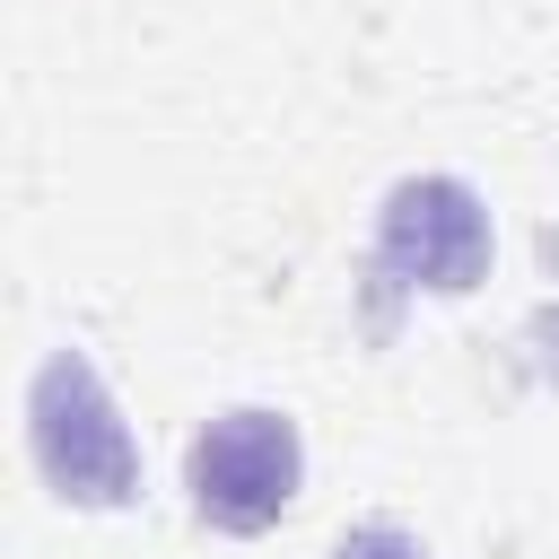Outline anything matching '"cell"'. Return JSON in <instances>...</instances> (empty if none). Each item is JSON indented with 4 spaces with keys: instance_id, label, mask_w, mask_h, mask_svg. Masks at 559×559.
<instances>
[{
    "instance_id": "cell-4",
    "label": "cell",
    "mask_w": 559,
    "mask_h": 559,
    "mask_svg": "<svg viewBox=\"0 0 559 559\" xmlns=\"http://www.w3.org/2000/svg\"><path fill=\"white\" fill-rule=\"evenodd\" d=\"M341 559H419V550H411L402 533H384V524H376V533H349V542H341Z\"/></svg>"
},
{
    "instance_id": "cell-3",
    "label": "cell",
    "mask_w": 559,
    "mask_h": 559,
    "mask_svg": "<svg viewBox=\"0 0 559 559\" xmlns=\"http://www.w3.org/2000/svg\"><path fill=\"white\" fill-rule=\"evenodd\" d=\"M384 262L437 280V288H472L489 262V227L472 210L463 183H402L384 210Z\"/></svg>"
},
{
    "instance_id": "cell-1",
    "label": "cell",
    "mask_w": 559,
    "mask_h": 559,
    "mask_svg": "<svg viewBox=\"0 0 559 559\" xmlns=\"http://www.w3.org/2000/svg\"><path fill=\"white\" fill-rule=\"evenodd\" d=\"M297 428L280 411H227L192 437V507L227 533H262L297 498Z\"/></svg>"
},
{
    "instance_id": "cell-2",
    "label": "cell",
    "mask_w": 559,
    "mask_h": 559,
    "mask_svg": "<svg viewBox=\"0 0 559 559\" xmlns=\"http://www.w3.org/2000/svg\"><path fill=\"white\" fill-rule=\"evenodd\" d=\"M35 454L61 480V498H122L131 489V445L79 358H52L35 376Z\"/></svg>"
}]
</instances>
